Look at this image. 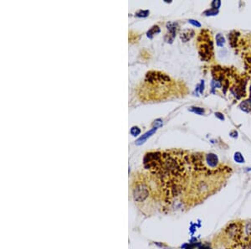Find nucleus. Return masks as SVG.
I'll return each instance as SVG.
<instances>
[{
  "label": "nucleus",
  "instance_id": "f3484780",
  "mask_svg": "<svg viewBox=\"0 0 251 249\" xmlns=\"http://www.w3.org/2000/svg\"><path fill=\"white\" fill-rule=\"evenodd\" d=\"M188 22L190 23V24H192L194 26H196V27H201V24L198 21H197V20H194V19H189L188 20Z\"/></svg>",
  "mask_w": 251,
  "mask_h": 249
},
{
  "label": "nucleus",
  "instance_id": "20e7f679",
  "mask_svg": "<svg viewBox=\"0 0 251 249\" xmlns=\"http://www.w3.org/2000/svg\"><path fill=\"white\" fill-rule=\"evenodd\" d=\"M226 249H251V242H242L230 245Z\"/></svg>",
  "mask_w": 251,
  "mask_h": 249
},
{
  "label": "nucleus",
  "instance_id": "9d476101",
  "mask_svg": "<svg viewBox=\"0 0 251 249\" xmlns=\"http://www.w3.org/2000/svg\"><path fill=\"white\" fill-rule=\"evenodd\" d=\"M234 160L237 162V163H239V164H242V163H244V159L243 157V155L241 154L240 152H236L234 155Z\"/></svg>",
  "mask_w": 251,
  "mask_h": 249
},
{
  "label": "nucleus",
  "instance_id": "1a4fd4ad",
  "mask_svg": "<svg viewBox=\"0 0 251 249\" xmlns=\"http://www.w3.org/2000/svg\"><path fill=\"white\" fill-rule=\"evenodd\" d=\"M216 43H217V45L219 46V47H223V44L225 43V40L223 36L222 35L220 34H218L217 36H216Z\"/></svg>",
  "mask_w": 251,
  "mask_h": 249
},
{
  "label": "nucleus",
  "instance_id": "0eeeda50",
  "mask_svg": "<svg viewBox=\"0 0 251 249\" xmlns=\"http://www.w3.org/2000/svg\"><path fill=\"white\" fill-rule=\"evenodd\" d=\"M159 33H160V28H159V26H158V25H154V26H152V27H151V28L147 31V36L148 37V38H150V39H151V38L154 36L155 35L159 34Z\"/></svg>",
  "mask_w": 251,
  "mask_h": 249
},
{
  "label": "nucleus",
  "instance_id": "ddd939ff",
  "mask_svg": "<svg viewBox=\"0 0 251 249\" xmlns=\"http://www.w3.org/2000/svg\"><path fill=\"white\" fill-rule=\"evenodd\" d=\"M149 13H150L149 10H139V11H137L136 13V16L145 18V17H147V16H148Z\"/></svg>",
  "mask_w": 251,
  "mask_h": 249
},
{
  "label": "nucleus",
  "instance_id": "dca6fc26",
  "mask_svg": "<svg viewBox=\"0 0 251 249\" xmlns=\"http://www.w3.org/2000/svg\"><path fill=\"white\" fill-rule=\"evenodd\" d=\"M153 125H154V128H160V127H162V120H161V119H157V120H155V121H154Z\"/></svg>",
  "mask_w": 251,
  "mask_h": 249
},
{
  "label": "nucleus",
  "instance_id": "2eb2a0df",
  "mask_svg": "<svg viewBox=\"0 0 251 249\" xmlns=\"http://www.w3.org/2000/svg\"><path fill=\"white\" fill-rule=\"evenodd\" d=\"M211 5H212L213 8L219 9V8L220 7V5H221V2H220L219 0H214V1H213V3H212Z\"/></svg>",
  "mask_w": 251,
  "mask_h": 249
},
{
  "label": "nucleus",
  "instance_id": "a211bd4d",
  "mask_svg": "<svg viewBox=\"0 0 251 249\" xmlns=\"http://www.w3.org/2000/svg\"><path fill=\"white\" fill-rule=\"evenodd\" d=\"M215 116L220 120H224V117L221 112H215Z\"/></svg>",
  "mask_w": 251,
  "mask_h": 249
},
{
  "label": "nucleus",
  "instance_id": "9b49d317",
  "mask_svg": "<svg viewBox=\"0 0 251 249\" xmlns=\"http://www.w3.org/2000/svg\"><path fill=\"white\" fill-rule=\"evenodd\" d=\"M189 110L191 111V112H194V113H197V114H198V115H202V114H203V113H204V109H203V108H202L192 107V108H189Z\"/></svg>",
  "mask_w": 251,
  "mask_h": 249
},
{
  "label": "nucleus",
  "instance_id": "f257e3e1",
  "mask_svg": "<svg viewBox=\"0 0 251 249\" xmlns=\"http://www.w3.org/2000/svg\"><path fill=\"white\" fill-rule=\"evenodd\" d=\"M223 178L217 174L203 173L191 184L184 198V204L192 207L202 203L205 199L214 194L222 187Z\"/></svg>",
  "mask_w": 251,
  "mask_h": 249
},
{
  "label": "nucleus",
  "instance_id": "f03ea898",
  "mask_svg": "<svg viewBox=\"0 0 251 249\" xmlns=\"http://www.w3.org/2000/svg\"><path fill=\"white\" fill-rule=\"evenodd\" d=\"M150 196V189L145 183L137 184L134 189V198L137 202H143Z\"/></svg>",
  "mask_w": 251,
  "mask_h": 249
},
{
  "label": "nucleus",
  "instance_id": "39448f33",
  "mask_svg": "<svg viewBox=\"0 0 251 249\" xmlns=\"http://www.w3.org/2000/svg\"><path fill=\"white\" fill-rule=\"evenodd\" d=\"M167 28L169 31V39L167 40V42L170 41V38H171V35H172V39H174V37L176 35V33H177V30H178V24L176 23H167Z\"/></svg>",
  "mask_w": 251,
  "mask_h": 249
},
{
  "label": "nucleus",
  "instance_id": "6e6552de",
  "mask_svg": "<svg viewBox=\"0 0 251 249\" xmlns=\"http://www.w3.org/2000/svg\"><path fill=\"white\" fill-rule=\"evenodd\" d=\"M239 107H240V108L242 109L243 111H244V112H250L251 111V100H246V101H244L243 103H240V105H239Z\"/></svg>",
  "mask_w": 251,
  "mask_h": 249
},
{
  "label": "nucleus",
  "instance_id": "7ed1b4c3",
  "mask_svg": "<svg viewBox=\"0 0 251 249\" xmlns=\"http://www.w3.org/2000/svg\"><path fill=\"white\" fill-rule=\"evenodd\" d=\"M157 130H158V128H151V130H149L148 132H147L146 133H144L142 136H141L139 139H137L136 141V144H137V145H141V144H144L147 140V139L148 138H150L151 136H152L155 132H157Z\"/></svg>",
  "mask_w": 251,
  "mask_h": 249
},
{
  "label": "nucleus",
  "instance_id": "423d86ee",
  "mask_svg": "<svg viewBox=\"0 0 251 249\" xmlns=\"http://www.w3.org/2000/svg\"><path fill=\"white\" fill-rule=\"evenodd\" d=\"M194 31L192 30V29H187V30H184L182 35H180L181 37V40L183 41V42H187L189 40H191L192 37H194Z\"/></svg>",
  "mask_w": 251,
  "mask_h": 249
},
{
  "label": "nucleus",
  "instance_id": "4468645a",
  "mask_svg": "<svg viewBox=\"0 0 251 249\" xmlns=\"http://www.w3.org/2000/svg\"><path fill=\"white\" fill-rule=\"evenodd\" d=\"M130 132H131V134L132 136L136 137V136L139 135V134L141 133V129H140L138 127H132Z\"/></svg>",
  "mask_w": 251,
  "mask_h": 249
},
{
  "label": "nucleus",
  "instance_id": "f8f14e48",
  "mask_svg": "<svg viewBox=\"0 0 251 249\" xmlns=\"http://www.w3.org/2000/svg\"><path fill=\"white\" fill-rule=\"evenodd\" d=\"M218 13H219V10H218V9H215V8H212L208 9L207 11H205V12H204V15H206V16H212V15H217Z\"/></svg>",
  "mask_w": 251,
  "mask_h": 249
}]
</instances>
